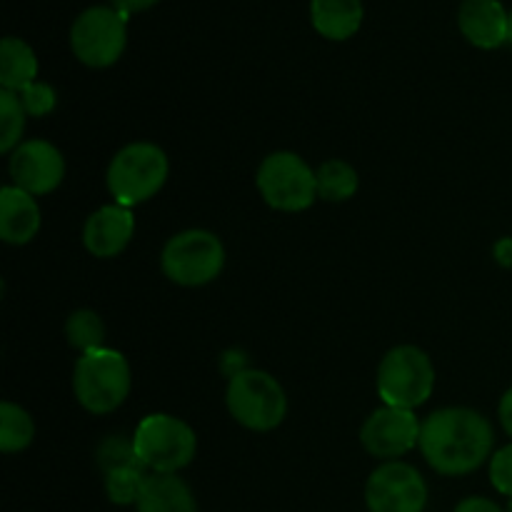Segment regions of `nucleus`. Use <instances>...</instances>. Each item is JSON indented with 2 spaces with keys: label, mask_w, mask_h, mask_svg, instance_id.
I'll list each match as a JSON object with an SVG mask.
<instances>
[{
  "label": "nucleus",
  "mask_w": 512,
  "mask_h": 512,
  "mask_svg": "<svg viewBox=\"0 0 512 512\" xmlns=\"http://www.w3.org/2000/svg\"><path fill=\"white\" fill-rule=\"evenodd\" d=\"M505 512H512V498H510V503H508V510H505Z\"/></svg>",
  "instance_id": "31"
},
{
  "label": "nucleus",
  "mask_w": 512,
  "mask_h": 512,
  "mask_svg": "<svg viewBox=\"0 0 512 512\" xmlns=\"http://www.w3.org/2000/svg\"><path fill=\"white\" fill-rule=\"evenodd\" d=\"M25 108L18 93L0 88V153H13L25 130Z\"/></svg>",
  "instance_id": "23"
},
{
  "label": "nucleus",
  "mask_w": 512,
  "mask_h": 512,
  "mask_svg": "<svg viewBox=\"0 0 512 512\" xmlns=\"http://www.w3.org/2000/svg\"><path fill=\"white\" fill-rule=\"evenodd\" d=\"M73 393L93 415L118 410L130 393V365L125 355L113 348L80 355L73 368Z\"/></svg>",
  "instance_id": "3"
},
{
  "label": "nucleus",
  "mask_w": 512,
  "mask_h": 512,
  "mask_svg": "<svg viewBox=\"0 0 512 512\" xmlns=\"http://www.w3.org/2000/svg\"><path fill=\"white\" fill-rule=\"evenodd\" d=\"M10 178L30 195H48L63 183L65 158L48 140H23L10 153Z\"/></svg>",
  "instance_id": "12"
},
{
  "label": "nucleus",
  "mask_w": 512,
  "mask_h": 512,
  "mask_svg": "<svg viewBox=\"0 0 512 512\" xmlns=\"http://www.w3.org/2000/svg\"><path fill=\"white\" fill-rule=\"evenodd\" d=\"M135 508L138 512H198V503L180 475L150 473Z\"/></svg>",
  "instance_id": "16"
},
{
  "label": "nucleus",
  "mask_w": 512,
  "mask_h": 512,
  "mask_svg": "<svg viewBox=\"0 0 512 512\" xmlns=\"http://www.w3.org/2000/svg\"><path fill=\"white\" fill-rule=\"evenodd\" d=\"M160 268L175 285L200 288L213 283L223 273L225 248L218 235L210 230H183L165 243Z\"/></svg>",
  "instance_id": "7"
},
{
  "label": "nucleus",
  "mask_w": 512,
  "mask_h": 512,
  "mask_svg": "<svg viewBox=\"0 0 512 512\" xmlns=\"http://www.w3.org/2000/svg\"><path fill=\"white\" fill-rule=\"evenodd\" d=\"M255 183H258L265 203L280 213L308 210L318 198L315 170L298 153H290V150L270 153L260 163Z\"/></svg>",
  "instance_id": "8"
},
{
  "label": "nucleus",
  "mask_w": 512,
  "mask_h": 512,
  "mask_svg": "<svg viewBox=\"0 0 512 512\" xmlns=\"http://www.w3.org/2000/svg\"><path fill=\"white\" fill-rule=\"evenodd\" d=\"M35 438V423L20 405L5 400L0 405V450L3 453H20Z\"/></svg>",
  "instance_id": "20"
},
{
  "label": "nucleus",
  "mask_w": 512,
  "mask_h": 512,
  "mask_svg": "<svg viewBox=\"0 0 512 512\" xmlns=\"http://www.w3.org/2000/svg\"><path fill=\"white\" fill-rule=\"evenodd\" d=\"M168 173V155L160 145L130 143L113 155L105 183H108L115 203L133 208V205L148 203L150 198H155L163 190Z\"/></svg>",
  "instance_id": "2"
},
{
  "label": "nucleus",
  "mask_w": 512,
  "mask_h": 512,
  "mask_svg": "<svg viewBox=\"0 0 512 512\" xmlns=\"http://www.w3.org/2000/svg\"><path fill=\"white\" fill-rule=\"evenodd\" d=\"M315 180H318V198L328 200V203H345L358 193V170L345 160H325L318 170H315Z\"/></svg>",
  "instance_id": "19"
},
{
  "label": "nucleus",
  "mask_w": 512,
  "mask_h": 512,
  "mask_svg": "<svg viewBox=\"0 0 512 512\" xmlns=\"http://www.w3.org/2000/svg\"><path fill=\"white\" fill-rule=\"evenodd\" d=\"M420 428L423 423L418 420L415 410L383 405V408L373 410L363 423L360 443L373 458L388 463V460H398L400 455L410 453L420 443Z\"/></svg>",
  "instance_id": "11"
},
{
  "label": "nucleus",
  "mask_w": 512,
  "mask_h": 512,
  "mask_svg": "<svg viewBox=\"0 0 512 512\" xmlns=\"http://www.w3.org/2000/svg\"><path fill=\"white\" fill-rule=\"evenodd\" d=\"M133 448L150 473L178 475L193 463L198 453V438L185 420L168 413H153L140 420L135 428Z\"/></svg>",
  "instance_id": "5"
},
{
  "label": "nucleus",
  "mask_w": 512,
  "mask_h": 512,
  "mask_svg": "<svg viewBox=\"0 0 512 512\" xmlns=\"http://www.w3.org/2000/svg\"><path fill=\"white\" fill-rule=\"evenodd\" d=\"M158 3V0H110V8L118 10L120 15H133V13H143V10L153 8V5Z\"/></svg>",
  "instance_id": "27"
},
{
  "label": "nucleus",
  "mask_w": 512,
  "mask_h": 512,
  "mask_svg": "<svg viewBox=\"0 0 512 512\" xmlns=\"http://www.w3.org/2000/svg\"><path fill=\"white\" fill-rule=\"evenodd\" d=\"M365 505L370 512H425L428 485L413 465L388 460L370 473Z\"/></svg>",
  "instance_id": "10"
},
{
  "label": "nucleus",
  "mask_w": 512,
  "mask_h": 512,
  "mask_svg": "<svg viewBox=\"0 0 512 512\" xmlns=\"http://www.w3.org/2000/svg\"><path fill=\"white\" fill-rule=\"evenodd\" d=\"M313 28L328 40H348L363 23V0H313Z\"/></svg>",
  "instance_id": "17"
},
{
  "label": "nucleus",
  "mask_w": 512,
  "mask_h": 512,
  "mask_svg": "<svg viewBox=\"0 0 512 512\" xmlns=\"http://www.w3.org/2000/svg\"><path fill=\"white\" fill-rule=\"evenodd\" d=\"M225 405L235 423L255 433L275 430L288 415V395L283 385L265 370L245 368L230 375Z\"/></svg>",
  "instance_id": "4"
},
{
  "label": "nucleus",
  "mask_w": 512,
  "mask_h": 512,
  "mask_svg": "<svg viewBox=\"0 0 512 512\" xmlns=\"http://www.w3.org/2000/svg\"><path fill=\"white\" fill-rule=\"evenodd\" d=\"M135 233V215L125 205H103L85 220L83 245L95 258H115L128 248Z\"/></svg>",
  "instance_id": "13"
},
{
  "label": "nucleus",
  "mask_w": 512,
  "mask_h": 512,
  "mask_svg": "<svg viewBox=\"0 0 512 512\" xmlns=\"http://www.w3.org/2000/svg\"><path fill=\"white\" fill-rule=\"evenodd\" d=\"M375 385L380 400L390 408H420L428 403L435 390L433 360L418 345H398L380 360Z\"/></svg>",
  "instance_id": "6"
},
{
  "label": "nucleus",
  "mask_w": 512,
  "mask_h": 512,
  "mask_svg": "<svg viewBox=\"0 0 512 512\" xmlns=\"http://www.w3.org/2000/svg\"><path fill=\"white\" fill-rule=\"evenodd\" d=\"M498 413H500V423H503L505 433L512 438V388L503 395V398H500Z\"/></svg>",
  "instance_id": "28"
},
{
  "label": "nucleus",
  "mask_w": 512,
  "mask_h": 512,
  "mask_svg": "<svg viewBox=\"0 0 512 512\" xmlns=\"http://www.w3.org/2000/svg\"><path fill=\"white\" fill-rule=\"evenodd\" d=\"M18 98L20 103H23L25 113L33 115V118H43V115L53 113L55 103H58V95H55L53 85L40 83V80H35L28 88L20 90Z\"/></svg>",
  "instance_id": "24"
},
{
  "label": "nucleus",
  "mask_w": 512,
  "mask_h": 512,
  "mask_svg": "<svg viewBox=\"0 0 512 512\" xmlns=\"http://www.w3.org/2000/svg\"><path fill=\"white\" fill-rule=\"evenodd\" d=\"M510 43H512V10H510Z\"/></svg>",
  "instance_id": "30"
},
{
  "label": "nucleus",
  "mask_w": 512,
  "mask_h": 512,
  "mask_svg": "<svg viewBox=\"0 0 512 512\" xmlns=\"http://www.w3.org/2000/svg\"><path fill=\"white\" fill-rule=\"evenodd\" d=\"M458 25L475 48L493 50L510 40V13L500 0H463Z\"/></svg>",
  "instance_id": "14"
},
{
  "label": "nucleus",
  "mask_w": 512,
  "mask_h": 512,
  "mask_svg": "<svg viewBox=\"0 0 512 512\" xmlns=\"http://www.w3.org/2000/svg\"><path fill=\"white\" fill-rule=\"evenodd\" d=\"M490 420L473 408H443L430 413L420 428V453L440 475L475 473L493 453Z\"/></svg>",
  "instance_id": "1"
},
{
  "label": "nucleus",
  "mask_w": 512,
  "mask_h": 512,
  "mask_svg": "<svg viewBox=\"0 0 512 512\" xmlns=\"http://www.w3.org/2000/svg\"><path fill=\"white\" fill-rule=\"evenodd\" d=\"M453 512H505L498 503L490 498H465L463 503L455 505Z\"/></svg>",
  "instance_id": "26"
},
{
  "label": "nucleus",
  "mask_w": 512,
  "mask_h": 512,
  "mask_svg": "<svg viewBox=\"0 0 512 512\" xmlns=\"http://www.w3.org/2000/svg\"><path fill=\"white\" fill-rule=\"evenodd\" d=\"M498 260H503L505 265L512 263V240H503L498 245Z\"/></svg>",
  "instance_id": "29"
},
{
  "label": "nucleus",
  "mask_w": 512,
  "mask_h": 512,
  "mask_svg": "<svg viewBox=\"0 0 512 512\" xmlns=\"http://www.w3.org/2000/svg\"><path fill=\"white\" fill-rule=\"evenodd\" d=\"M65 338H68L70 348L78 350L80 355L90 353V350L105 348V325L95 310L80 308L65 323Z\"/></svg>",
  "instance_id": "21"
},
{
  "label": "nucleus",
  "mask_w": 512,
  "mask_h": 512,
  "mask_svg": "<svg viewBox=\"0 0 512 512\" xmlns=\"http://www.w3.org/2000/svg\"><path fill=\"white\" fill-rule=\"evenodd\" d=\"M128 45V18L108 5H90L70 28V48L88 68L118 63Z\"/></svg>",
  "instance_id": "9"
},
{
  "label": "nucleus",
  "mask_w": 512,
  "mask_h": 512,
  "mask_svg": "<svg viewBox=\"0 0 512 512\" xmlns=\"http://www.w3.org/2000/svg\"><path fill=\"white\" fill-rule=\"evenodd\" d=\"M490 483L500 495L512 498V443L490 458Z\"/></svg>",
  "instance_id": "25"
},
{
  "label": "nucleus",
  "mask_w": 512,
  "mask_h": 512,
  "mask_svg": "<svg viewBox=\"0 0 512 512\" xmlns=\"http://www.w3.org/2000/svg\"><path fill=\"white\" fill-rule=\"evenodd\" d=\"M35 80H38V58H35L33 48L13 35L3 38L0 43V85L3 90L20 93Z\"/></svg>",
  "instance_id": "18"
},
{
  "label": "nucleus",
  "mask_w": 512,
  "mask_h": 512,
  "mask_svg": "<svg viewBox=\"0 0 512 512\" xmlns=\"http://www.w3.org/2000/svg\"><path fill=\"white\" fill-rule=\"evenodd\" d=\"M145 480H148V473L140 463L113 468L105 473V493L115 505H138Z\"/></svg>",
  "instance_id": "22"
},
{
  "label": "nucleus",
  "mask_w": 512,
  "mask_h": 512,
  "mask_svg": "<svg viewBox=\"0 0 512 512\" xmlns=\"http://www.w3.org/2000/svg\"><path fill=\"white\" fill-rule=\"evenodd\" d=\"M40 230V205L35 195L5 185L0 190V238L8 245H28Z\"/></svg>",
  "instance_id": "15"
}]
</instances>
